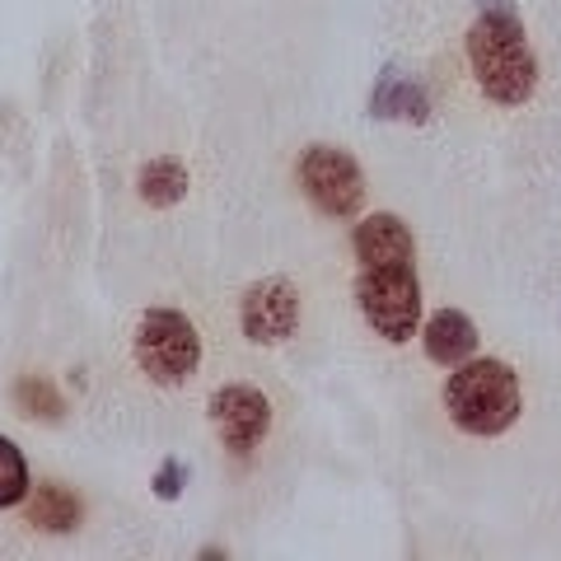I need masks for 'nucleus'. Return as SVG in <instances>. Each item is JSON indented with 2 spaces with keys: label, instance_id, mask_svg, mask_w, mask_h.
Instances as JSON below:
<instances>
[{
  "label": "nucleus",
  "instance_id": "4",
  "mask_svg": "<svg viewBox=\"0 0 561 561\" xmlns=\"http://www.w3.org/2000/svg\"><path fill=\"white\" fill-rule=\"evenodd\" d=\"M136 360L154 383H183L202 360V342L179 309H150L136 328Z\"/></svg>",
  "mask_w": 561,
  "mask_h": 561
},
{
  "label": "nucleus",
  "instance_id": "14",
  "mask_svg": "<svg viewBox=\"0 0 561 561\" xmlns=\"http://www.w3.org/2000/svg\"><path fill=\"white\" fill-rule=\"evenodd\" d=\"M20 402H28L38 416H57L61 412V398H57V389H47L43 379H24L20 383Z\"/></svg>",
  "mask_w": 561,
  "mask_h": 561
},
{
  "label": "nucleus",
  "instance_id": "9",
  "mask_svg": "<svg viewBox=\"0 0 561 561\" xmlns=\"http://www.w3.org/2000/svg\"><path fill=\"white\" fill-rule=\"evenodd\" d=\"M426 356L435 365H463L472 351H478V328H472L468 313L459 309H440V313H431V323H426Z\"/></svg>",
  "mask_w": 561,
  "mask_h": 561
},
{
  "label": "nucleus",
  "instance_id": "10",
  "mask_svg": "<svg viewBox=\"0 0 561 561\" xmlns=\"http://www.w3.org/2000/svg\"><path fill=\"white\" fill-rule=\"evenodd\" d=\"M375 113H379V117H408V122H421L431 108H426V94H421L412 80L383 76V80H379V90H375Z\"/></svg>",
  "mask_w": 561,
  "mask_h": 561
},
{
  "label": "nucleus",
  "instance_id": "13",
  "mask_svg": "<svg viewBox=\"0 0 561 561\" xmlns=\"http://www.w3.org/2000/svg\"><path fill=\"white\" fill-rule=\"evenodd\" d=\"M140 187H146V197H150L154 206H164V202H173V197L183 192V169L169 164V160H154V164L146 169V179H140Z\"/></svg>",
  "mask_w": 561,
  "mask_h": 561
},
{
  "label": "nucleus",
  "instance_id": "2",
  "mask_svg": "<svg viewBox=\"0 0 561 561\" xmlns=\"http://www.w3.org/2000/svg\"><path fill=\"white\" fill-rule=\"evenodd\" d=\"M519 379L501 360H463L445 383V412L463 435H505L519 421Z\"/></svg>",
  "mask_w": 561,
  "mask_h": 561
},
{
  "label": "nucleus",
  "instance_id": "8",
  "mask_svg": "<svg viewBox=\"0 0 561 561\" xmlns=\"http://www.w3.org/2000/svg\"><path fill=\"white\" fill-rule=\"evenodd\" d=\"M356 257L360 267H379V262H412V234L398 216H365L356 225Z\"/></svg>",
  "mask_w": 561,
  "mask_h": 561
},
{
  "label": "nucleus",
  "instance_id": "12",
  "mask_svg": "<svg viewBox=\"0 0 561 561\" xmlns=\"http://www.w3.org/2000/svg\"><path fill=\"white\" fill-rule=\"evenodd\" d=\"M24 496H28V463H24V454L0 435V511L20 505Z\"/></svg>",
  "mask_w": 561,
  "mask_h": 561
},
{
  "label": "nucleus",
  "instance_id": "6",
  "mask_svg": "<svg viewBox=\"0 0 561 561\" xmlns=\"http://www.w3.org/2000/svg\"><path fill=\"white\" fill-rule=\"evenodd\" d=\"M239 323H243V337H253L262 346L286 342L295 332V323H300V295H295V286L280 276L257 280V286L243 290Z\"/></svg>",
  "mask_w": 561,
  "mask_h": 561
},
{
  "label": "nucleus",
  "instance_id": "3",
  "mask_svg": "<svg viewBox=\"0 0 561 561\" xmlns=\"http://www.w3.org/2000/svg\"><path fill=\"white\" fill-rule=\"evenodd\" d=\"M356 300L360 313L379 337L408 342L421 323V286H416V262H379L360 267L356 276Z\"/></svg>",
  "mask_w": 561,
  "mask_h": 561
},
{
  "label": "nucleus",
  "instance_id": "15",
  "mask_svg": "<svg viewBox=\"0 0 561 561\" xmlns=\"http://www.w3.org/2000/svg\"><path fill=\"white\" fill-rule=\"evenodd\" d=\"M482 10H505V14H515L511 0H482Z\"/></svg>",
  "mask_w": 561,
  "mask_h": 561
},
{
  "label": "nucleus",
  "instance_id": "7",
  "mask_svg": "<svg viewBox=\"0 0 561 561\" xmlns=\"http://www.w3.org/2000/svg\"><path fill=\"white\" fill-rule=\"evenodd\" d=\"M210 421H216V431L230 454H253L272 426V402L262 398L253 383H230V389H220L210 398Z\"/></svg>",
  "mask_w": 561,
  "mask_h": 561
},
{
  "label": "nucleus",
  "instance_id": "11",
  "mask_svg": "<svg viewBox=\"0 0 561 561\" xmlns=\"http://www.w3.org/2000/svg\"><path fill=\"white\" fill-rule=\"evenodd\" d=\"M28 519L43 524V529H70V524L80 519V501L70 496L66 486L43 482V486H38V501H33V511H28Z\"/></svg>",
  "mask_w": 561,
  "mask_h": 561
},
{
  "label": "nucleus",
  "instance_id": "5",
  "mask_svg": "<svg viewBox=\"0 0 561 561\" xmlns=\"http://www.w3.org/2000/svg\"><path fill=\"white\" fill-rule=\"evenodd\" d=\"M300 187H305V197L319 206L323 216H332V220H351L360 210V202H365L360 169L337 146H313V150H305V160H300Z\"/></svg>",
  "mask_w": 561,
  "mask_h": 561
},
{
  "label": "nucleus",
  "instance_id": "1",
  "mask_svg": "<svg viewBox=\"0 0 561 561\" xmlns=\"http://www.w3.org/2000/svg\"><path fill=\"white\" fill-rule=\"evenodd\" d=\"M468 61L482 94L491 103H501V108H519L538 90L534 47L524 38L519 20L505 10H482V20L468 28Z\"/></svg>",
  "mask_w": 561,
  "mask_h": 561
}]
</instances>
